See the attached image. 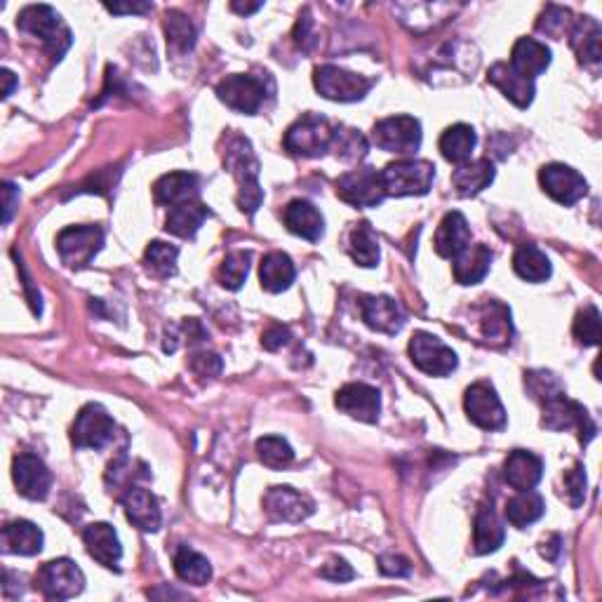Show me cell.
<instances>
[{"mask_svg": "<svg viewBox=\"0 0 602 602\" xmlns=\"http://www.w3.org/2000/svg\"><path fill=\"white\" fill-rule=\"evenodd\" d=\"M224 163L238 182V207L245 214H254L262 205L264 191L259 186V160L250 142L243 137H231V142L226 144Z\"/></svg>", "mask_w": 602, "mask_h": 602, "instance_id": "6da1fadb", "label": "cell"}, {"mask_svg": "<svg viewBox=\"0 0 602 602\" xmlns=\"http://www.w3.org/2000/svg\"><path fill=\"white\" fill-rule=\"evenodd\" d=\"M17 29L29 33L33 38H40L43 48L57 62L71 48L69 26L64 24L62 15L50 5H29V8H24L17 17Z\"/></svg>", "mask_w": 602, "mask_h": 602, "instance_id": "7a4b0ae2", "label": "cell"}, {"mask_svg": "<svg viewBox=\"0 0 602 602\" xmlns=\"http://www.w3.org/2000/svg\"><path fill=\"white\" fill-rule=\"evenodd\" d=\"M436 179V165L428 160L403 158L389 163L381 170V184L386 196H426Z\"/></svg>", "mask_w": 602, "mask_h": 602, "instance_id": "3957f363", "label": "cell"}, {"mask_svg": "<svg viewBox=\"0 0 602 602\" xmlns=\"http://www.w3.org/2000/svg\"><path fill=\"white\" fill-rule=\"evenodd\" d=\"M332 132L327 118L306 113L285 132V149L299 158H318L330 151Z\"/></svg>", "mask_w": 602, "mask_h": 602, "instance_id": "277c9868", "label": "cell"}, {"mask_svg": "<svg viewBox=\"0 0 602 602\" xmlns=\"http://www.w3.org/2000/svg\"><path fill=\"white\" fill-rule=\"evenodd\" d=\"M541 410H544L541 424L551 428V431H574L581 445L591 443L595 433H598V428H595L591 414L586 412V407L567 398V393L548 400V403L541 405Z\"/></svg>", "mask_w": 602, "mask_h": 602, "instance_id": "5b68a950", "label": "cell"}, {"mask_svg": "<svg viewBox=\"0 0 602 602\" xmlns=\"http://www.w3.org/2000/svg\"><path fill=\"white\" fill-rule=\"evenodd\" d=\"M116 421L109 417V412L102 405L90 403L78 412L71 428V440L78 450H104L106 445L116 438Z\"/></svg>", "mask_w": 602, "mask_h": 602, "instance_id": "8992f818", "label": "cell"}, {"mask_svg": "<svg viewBox=\"0 0 602 602\" xmlns=\"http://www.w3.org/2000/svg\"><path fill=\"white\" fill-rule=\"evenodd\" d=\"M372 142L377 144L381 151L410 158L421 146V123L412 116L384 118L374 125Z\"/></svg>", "mask_w": 602, "mask_h": 602, "instance_id": "52a82bcc", "label": "cell"}, {"mask_svg": "<svg viewBox=\"0 0 602 602\" xmlns=\"http://www.w3.org/2000/svg\"><path fill=\"white\" fill-rule=\"evenodd\" d=\"M36 588L48 600H69L85 588V574L69 558L50 560L38 570Z\"/></svg>", "mask_w": 602, "mask_h": 602, "instance_id": "ba28073f", "label": "cell"}, {"mask_svg": "<svg viewBox=\"0 0 602 602\" xmlns=\"http://www.w3.org/2000/svg\"><path fill=\"white\" fill-rule=\"evenodd\" d=\"M313 83H316V90L325 99H332V102H341V104L358 102V99H363L372 88L370 78L360 76V73L339 69V66H332V64L318 66L316 76H313Z\"/></svg>", "mask_w": 602, "mask_h": 602, "instance_id": "9c48e42d", "label": "cell"}, {"mask_svg": "<svg viewBox=\"0 0 602 602\" xmlns=\"http://www.w3.org/2000/svg\"><path fill=\"white\" fill-rule=\"evenodd\" d=\"M104 245V231L99 226H69L57 236V250L69 269H85Z\"/></svg>", "mask_w": 602, "mask_h": 602, "instance_id": "30bf717a", "label": "cell"}, {"mask_svg": "<svg viewBox=\"0 0 602 602\" xmlns=\"http://www.w3.org/2000/svg\"><path fill=\"white\" fill-rule=\"evenodd\" d=\"M410 358L428 377H447L457 370V353L431 332H414L410 341Z\"/></svg>", "mask_w": 602, "mask_h": 602, "instance_id": "8fae6325", "label": "cell"}, {"mask_svg": "<svg viewBox=\"0 0 602 602\" xmlns=\"http://www.w3.org/2000/svg\"><path fill=\"white\" fill-rule=\"evenodd\" d=\"M337 196L353 207H377L384 203L386 191L381 172L374 167H358L337 179Z\"/></svg>", "mask_w": 602, "mask_h": 602, "instance_id": "7c38bea8", "label": "cell"}, {"mask_svg": "<svg viewBox=\"0 0 602 602\" xmlns=\"http://www.w3.org/2000/svg\"><path fill=\"white\" fill-rule=\"evenodd\" d=\"M217 97L229 106V109L245 113V116H254L264 106L266 99V85L262 78L245 76V73H236V76L224 78L217 85Z\"/></svg>", "mask_w": 602, "mask_h": 602, "instance_id": "4fadbf2b", "label": "cell"}, {"mask_svg": "<svg viewBox=\"0 0 602 602\" xmlns=\"http://www.w3.org/2000/svg\"><path fill=\"white\" fill-rule=\"evenodd\" d=\"M464 410L468 419L483 431H501L506 426V410L501 405L497 391L485 381H478L464 396Z\"/></svg>", "mask_w": 602, "mask_h": 602, "instance_id": "5bb4252c", "label": "cell"}, {"mask_svg": "<svg viewBox=\"0 0 602 602\" xmlns=\"http://www.w3.org/2000/svg\"><path fill=\"white\" fill-rule=\"evenodd\" d=\"M539 184L555 203L560 205H574L588 193L586 179L579 175L577 170H572L570 165L551 163L544 165L539 172Z\"/></svg>", "mask_w": 602, "mask_h": 602, "instance_id": "9a60e30c", "label": "cell"}, {"mask_svg": "<svg viewBox=\"0 0 602 602\" xmlns=\"http://www.w3.org/2000/svg\"><path fill=\"white\" fill-rule=\"evenodd\" d=\"M12 478H15L17 492L31 501H43L50 494L52 473L50 468L38 459L36 454L22 452L12 461Z\"/></svg>", "mask_w": 602, "mask_h": 602, "instance_id": "2e32d148", "label": "cell"}, {"mask_svg": "<svg viewBox=\"0 0 602 602\" xmlns=\"http://www.w3.org/2000/svg\"><path fill=\"white\" fill-rule=\"evenodd\" d=\"M313 501L292 487H271L264 497V511L273 523H301L313 513Z\"/></svg>", "mask_w": 602, "mask_h": 602, "instance_id": "e0dca14e", "label": "cell"}, {"mask_svg": "<svg viewBox=\"0 0 602 602\" xmlns=\"http://www.w3.org/2000/svg\"><path fill=\"white\" fill-rule=\"evenodd\" d=\"M360 316H363L365 325L374 332L381 334H398L405 325V311L396 299L374 297V294H365L360 297Z\"/></svg>", "mask_w": 602, "mask_h": 602, "instance_id": "ac0fdd59", "label": "cell"}, {"mask_svg": "<svg viewBox=\"0 0 602 602\" xmlns=\"http://www.w3.org/2000/svg\"><path fill=\"white\" fill-rule=\"evenodd\" d=\"M334 405L349 417L365 421V424H377L381 412V396L374 386L367 384H346L337 391Z\"/></svg>", "mask_w": 602, "mask_h": 602, "instance_id": "d6986e66", "label": "cell"}, {"mask_svg": "<svg viewBox=\"0 0 602 602\" xmlns=\"http://www.w3.org/2000/svg\"><path fill=\"white\" fill-rule=\"evenodd\" d=\"M123 508L127 520L139 527L142 532H158L163 525V513H160L158 499L144 487H130L123 497Z\"/></svg>", "mask_w": 602, "mask_h": 602, "instance_id": "ffe728a7", "label": "cell"}, {"mask_svg": "<svg viewBox=\"0 0 602 602\" xmlns=\"http://www.w3.org/2000/svg\"><path fill=\"white\" fill-rule=\"evenodd\" d=\"M85 548H88L90 558H95L99 565L109 567V570H120V558H123V546H120L118 534L109 523H92L83 532Z\"/></svg>", "mask_w": 602, "mask_h": 602, "instance_id": "44dd1931", "label": "cell"}, {"mask_svg": "<svg viewBox=\"0 0 602 602\" xmlns=\"http://www.w3.org/2000/svg\"><path fill=\"white\" fill-rule=\"evenodd\" d=\"M487 80L494 88L501 90L508 102H513L518 109H527L534 99V80L525 78L523 73H518L511 64L497 62L487 73Z\"/></svg>", "mask_w": 602, "mask_h": 602, "instance_id": "7402d4cb", "label": "cell"}, {"mask_svg": "<svg viewBox=\"0 0 602 602\" xmlns=\"http://www.w3.org/2000/svg\"><path fill=\"white\" fill-rule=\"evenodd\" d=\"M544 476V461L534 452L515 450L504 461V480L513 490H534Z\"/></svg>", "mask_w": 602, "mask_h": 602, "instance_id": "603a6c76", "label": "cell"}, {"mask_svg": "<svg viewBox=\"0 0 602 602\" xmlns=\"http://www.w3.org/2000/svg\"><path fill=\"white\" fill-rule=\"evenodd\" d=\"M153 198L158 205L177 207L198 200V177L191 172H170L153 184Z\"/></svg>", "mask_w": 602, "mask_h": 602, "instance_id": "cb8c5ba5", "label": "cell"}, {"mask_svg": "<svg viewBox=\"0 0 602 602\" xmlns=\"http://www.w3.org/2000/svg\"><path fill=\"white\" fill-rule=\"evenodd\" d=\"M492 266V252L487 245H468L452 259L454 280L459 285H478Z\"/></svg>", "mask_w": 602, "mask_h": 602, "instance_id": "d4e9b609", "label": "cell"}, {"mask_svg": "<svg viewBox=\"0 0 602 602\" xmlns=\"http://www.w3.org/2000/svg\"><path fill=\"white\" fill-rule=\"evenodd\" d=\"M283 219L287 231L304 240H311V243L320 240V236H323L325 231L323 214H320L309 200H292V203L285 207Z\"/></svg>", "mask_w": 602, "mask_h": 602, "instance_id": "484cf974", "label": "cell"}, {"mask_svg": "<svg viewBox=\"0 0 602 602\" xmlns=\"http://www.w3.org/2000/svg\"><path fill=\"white\" fill-rule=\"evenodd\" d=\"M494 182V165L490 158H478L461 163L457 170L452 172V186L461 198L478 196L480 191H485L487 186Z\"/></svg>", "mask_w": 602, "mask_h": 602, "instance_id": "4316f807", "label": "cell"}, {"mask_svg": "<svg viewBox=\"0 0 602 602\" xmlns=\"http://www.w3.org/2000/svg\"><path fill=\"white\" fill-rule=\"evenodd\" d=\"M468 245H471V229H468L464 214H445L436 231V252L443 259H454Z\"/></svg>", "mask_w": 602, "mask_h": 602, "instance_id": "83f0119b", "label": "cell"}, {"mask_svg": "<svg viewBox=\"0 0 602 602\" xmlns=\"http://www.w3.org/2000/svg\"><path fill=\"white\" fill-rule=\"evenodd\" d=\"M551 64V50L546 48L544 43L534 38H520L518 43L513 45L511 52V66L518 73H523L525 78L534 80L541 76Z\"/></svg>", "mask_w": 602, "mask_h": 602, "instance_id": "f1b7e54d", "label": "cell"}, {"mask_svg": "<svg viewBox=\"0 0 602 602\" xmlns=\"http://www.w3.org/2000/svg\"><path fill=\"white\" fill-rule=\"evenodd\" d=\"M600 24L593 17H581L574 19L572 31H570V43L572 50L577 52L579 62L586 66H598L600 64Z\"/></svg>", "mask_w": 602, "mask_h": 602, "instance_id": "f546056e", "label": "cell"}, {"mask_svg": "<svg viewBox=\"0 0 602 602\" xmlns=\"http://www.w3.org/2000/svg\"><path fill=\"white\" fill-rule=\"evenodd\" d=\"M3 551L12 555H36L43 551V532L29 520H12L3 527Z\"/></svg>", "mask_w": 602, "mask_h": 602, "instance_id": "4dcf8cb0", "label": "cell"}, {"mask_svg": "<svg viewBox=\"0 0 602 602\" xmlns=\"http://www.w3.org/2000/svg\"><path fill=\"white\" fill-rule=\"evenodd\" d=\"M506 530L499 515L492 511V506H480L476 515V527H473V551L478 555H487L499 551L504 544Z\"/></svg>", "mask_w": 602, "mask_h": 602, "instance_id": "1f68e13d", "label": "cell"}, {"mask_svg": "<svg viewBox=\"0 0 602 602\" xmlns=\"http://www.w3.org/2000/svg\"><path fill=\"white\" fill-rule=\"evenodd\" d=\"M480 332H483L487 344L492 346L511 344V311L504 304H499V301H487L483 311H480Z\"/></svg>", "mask_w": 602, "mask_h": 602, "instance_id": "d6a6232c", "label": "cell"}, {"mask_svg": "<svg viewBox=\"0 0 602 602\" xmlns=\"http://www.w3.org/2000/svg\"><path fill=\"white\" fill-rule=\"evenodd\" d=\"M476 130H473L471 125H464V123H457L452 127H447V130L440 135V142H438V149L440 153H443L445 160H450V163L454 165H461V163H468L471 160V153L473 149H476Z\"/></svg>", "mask_w": 602, "mask_h": 602, "instance_id": "836d02e7", "label": "cell"}, {"mask_svg": "<svg viewBox=\"0 0 602 602\" xmlns=\"http://www.w3.org/2000/svg\"><path fill=\"white\" fill-rule=\"evenodd\" d=\"M207 217H210V210L198 200H191V203L170 207V214L165 219V231L179 238H193Z\"/></svg>", "mask_w": 602, "mask_h": 602, "instance_id": "e575fe53", "label": "cell"}, {"mask_svg": "<svg viewBox=\"0 0 602 602\" xmlns=\"http://www.w3.org/2000/svg\"><path fill=\"white\" fill-rule=\"evenodd\" d=\"M294 278H297V269H294L292 259L285 252H271L262 259L259 280H262L266 292H283L294 283Z\"/></svg>", "mask_w": 602, "mask_h": 602, "instance_id": "d590c367", "label": "cell"}, {"mask_svg": "<svg viewBox=\"0 0 602 602\" xmlns=\"http://www.w3.org/2000/svg\"><path fill=\"white\" fill-rule=\"evenodd\" d=\"M346 252L363 269H372V266L379 264V240L374 236L370 224L360 222L351 226L349 236H346Z\"/></svg>", "mask_w": 602, "mask_h": 602, "instance_id": "8d00e7d4", "label": "cell"}, {"mask_svg": "<svg viewBox=\"0 0 602 602\" xmlns=\"http://www.w3.org/2000/svg\"><path fill=\"white\" fill-rule=\"evenodd\" d=\"M544 513H546V501L534 490L518 492L513 499H508L506 504V520L513 527H518V530L537 523Z\"/></svg>", "mask_w": 602, "mask_h": 602, "instance_id": "74e56055", "label": "cell"}, {"mask_svg": "<svg viewBox=\"0 0 602 602\" xmlns=\"http://www.w3.org/2000/svg\"><path fill=\"white\" fill-rule=\"evenodd\" d=\"M513 271L527 283H544L551 278V262L537 245H520L513 254Z\"/></svg>", "mask_w": 602, "mask_h": 602, "instance_id": "f35d334b", "label": "cell"}, {"mask_svg": "<svg viewBox=\"0 0 602 602\" xmlns=\"http://www.w3.org/2000/svg\"><path fill=\"white\" fill-rule=\"evenodd\" d=\"M177 577L193 586H205L212 579V565L205 555L193 551L189 546H179L175 553Z\"/></svg>", "mask_w": 602, "mask_h": 602, "instance_id": "ab89813d", "label": "cell"}, {"mask_svg": "<svg viewBox=\"0 0 602 602\" xmlns=\"http://www.w3.org/2000/svg\"><path fill=\"white\" fill-rule=\"evenodd\" d=\"M165 36L167 48L184 55V52L193 50V45H196V26L179 10H170L165 15Z\"/></svg>", "mask_w": 602, "mask_h": 602, "instance_id": "60d3db41", "label": "cell"}, {"mask_svg": "<svg viewBox=\"0 0 602 602\" xmlns=\"http://www.w3.org/2000/svg\"><path fill=\"white\" fill-rule=\"evenodd\" d=\"M330 149H334L337 158L346 160V163H356V160H363L367 156L370 144H367V139L360 135L358 130L339 125V127H334V132H332Z\"/></svg>", "mask_w": 602, "mask_h": 602, "instance_id": "b9f144b4", "label": "cell"}, {"mask_svg": "<svg viewBox=\"0 0 602 602\" xmlns=\"http://www.w3.org/2000/svg\"><path fill=\"white\" fill-rule=\"evenodd\" d=\"M177 257L179 250L175 245L163 243V240H153V243L146 247L144 264L156 278H170L177 273Z\"/></svg>", "mask_w": 602, "mask_h": 602, "instance_id": "7bdbcfd3", "label": "cell"}, {"mask_svg": "<svg viewBox=\"0 0 602 602\" xmlns=\"http://www.w3.org/2000/svg\"><path fill=\"white\" fill-rule=\"evenodd\" d=\"M247 273H250V252L238 250V252L226 254V259L217 271V280H219V285L226 287V290L236 292L243 287Z\"/></svg>", "mask_w": 602, "mask_h": 602, "instance_id": "ee69618b", "label": "cell"}, {"mask_svg": "<svg viewBox=\"0 0 602 602\" xmlns=\"http://www.w3.org/2000/svg\"><path fill=\"white\" fill-rule=\"evenodd\" d=\"M525 389L530 393L532 400H537L539 405L548 403V400L563 396L565 386L560 384V379L553 372L546 370H532L525 372Z\"/></svg>", "mask_w": 602, "mask_h": 602, "instance_id": "f6af8a7d", "label": "cell"}, {"mask_svg": "<svg viewBox=\"0 0 602 602\" xmlns=\"http://www.w3.org/2000/svg\"><path fill=\"white\" fill-rule=\"evenodd\" d=\"M257 457L264 466L280 471V468L290 466L294 461V450L285 438L278 436H266L257 440Z\"/></svg>", "mask_w": 602, "mask_h": 602, "instance_id": "bcb514c9", "label": "cell"}, {"mask_svg": "<svg viewBox=\"0 0 602 602\" xmlns=\"http://www.w3.org/2000/svg\"><path fill=\"white\" fill-rule=\"evenodd\" d=\"M182 339H184V341H189V344H198V341L207 339V332H205V327L200 325V320H196V318H186L182 325L167 327V332H165V344H163L165 353L177 351V349H179V341H182Z\"/></svg>", "mask_w": 602, "mask_h": 602, "instance_id": "7dc6e473", "label": "cell"}, {"mask_svg": "<svg viewBox=\"0 0 602 602\" xmlns=\"http://www.w3.org/2000/svg\"><path fill=\"white\" fill-rule=\"evenodd\" d=\"M574 337H577L579 344L584 346H598L600 344V311L595 306H586L584 311L577 313L574 318V327H572Z\"/></svg>", "mask_w": 602, "mask_h": 602, "instance_id": "c3c4849f", "label": "cell"}, {"mask_svg": "<svg viewBox=\"0 0 602 602\" xmlns=\"http://www.w3.org/2000/svg\"><path fill=\"white\" fill-rule=\"evenodd\" d=\"M572 12L567 8H558V5H548L544 15L539 17L537 22V31L539 33H546V36H553V38H560L565 36V33L572 31Z\"/></svg>", "mask_w": 602, "mask_h": 602, "instance_id": "681fc988", "label": "cell"}, {"mask_svg": "<svg viewBox=\"0 0 602 602\" xmlns=\"http://www.w3.org/2000/svg\"><path fill=\"white\" fill-rule=\"evenodd\" d=\"M565 492L572 508H579L586 499V471L581 464H574L570 471H565Z\"/></svg>", "mask_w": 602, "mask_h": 602, "instance_id": "f907efd6", "label": "cell"}, {"mask_svg": "<svg viewBox=\"0 0 602 602\" xmlns=\"http://www.w3.org/2000/svg\"><path fill=\"white\" fill-rule=\"evenodd\" d=\"M222 367H224L222 358L214 356V353H207V351L193 353L191 360H189V370L203 381L219 377V374H222Z\"/></svg>", "mask_w": 602, "mask_h": 602, "instance_id": "816d5d0a", "label": "cell"}, {"mask_svg": "<svg viewBox=\"0 0 602 602\" xmlns=\"http://www.w3.org/2000/svg\"><path fill=\"white\" fill-rule=\"evenodd\" d=\"M320 577L327 581H334V584H344V581H351L353 577H356V572L351 570V565L346 563L344 558H332L323 565Z\"/></svg>", "mask_w": 602, "mask_h": 602, "instance_id": "f5cc1de1", "label": "cell"}, {"mask_svg": "<svg viewBox=\"0 0 602 602\" xmlns=\"http://www.w3.org/2000/svg\"><path fill=\"white\" fill-rule=\"evenodd\" d=\"M379 572L386 574V577H407L412 572V565L403 555H381Z\"/></svg>", "mask_w": 602, "mask_h": 602, "instance_id": "db71d44e", "label": "cell"}, {"mask_svg": "<svg viewBox=\"0 0 602 602\" xmlns=\"http://www.w3.org/2000/svg\"><path fill=\"white\" fill-rule=\"evenodd\" d=\"M290 339H292V332L287 330L285 325H271L269 330L264 332L262 346L266 351H278V349H283Z\"/></svg>", "mask_w": 602, "mask_h": 602, "instance_id": "11a10c76", "label": "cell"}, {"mask_svg": "<svg viewBox=\"0 0 602 602\" xmlns=\"http://www.w3.org/2000/svg\"><path fill=\"white\" fill-rule=\"evenodd\" d=\"M3 200H5V214H3V224H10L12 212H15V205L19 203V189L15 184H5L3 186Z\"/></svg>", "mask_w": 602, "mask_h": 602, "instance_id": "9f6ffc18", "label": "cell"}, {"mask_svg": "<svg viewBox=\"0 0 602 602\" xmlns=\"http://www.w3.org/2000/svg\"><path fill=\"white\" fill-rule=\"evenodd\" d=\"M153 8L151 3H125V5H106V10L113 12V15H144Z\"/></svg>", "mask_w": 602, "mask_h": 602, "instance_id": "6f0895ef", "label": "cell"}, {"mask_svg": "<svg viewBox=\"0 0 602 602\" xmlns=\"http://www.w3.org/2000/svg\"><path fill=\"white\" fill-rule=\"evenodd\" d=\"M0 78H3V97L8 99V97L12 95V90H15L17 78H15V73H12L10 69H3V71H0Z\"/></svg>", "mask_w": 602, "mask_h": 602, "instance_id": "680465c9", "label": "cell"}, {"mask_svg": "<svg viewBox=\"0 0 602 602\" xmlns=\"http://www.w3.org/2000/svg\"><path fill=\"white\" fill-rule=\"evenodd\" d=\"M231 10L238 12V15H252V12L262 10V3H252V5H247V3H231Z\"/></svg>", "mask_w": 602, "mask_h": 602, "instance_id": "91938a15", "label": "cell"}, {"mask_svg": "<svg viewBox=\"0 0 602 602\" xmlns=\"http://www.w3.org/2000/svg\"><path fill=\"white\" fill-rule=\"evenodd\" d=\"M551 548L541 546V555L548 560H558V553H560V537H553V544H548Z\"/></svg>", "mask_w": 602, "mask_h": 602, "instance_id": "94428289", "label": "cell"}]
</instances>
